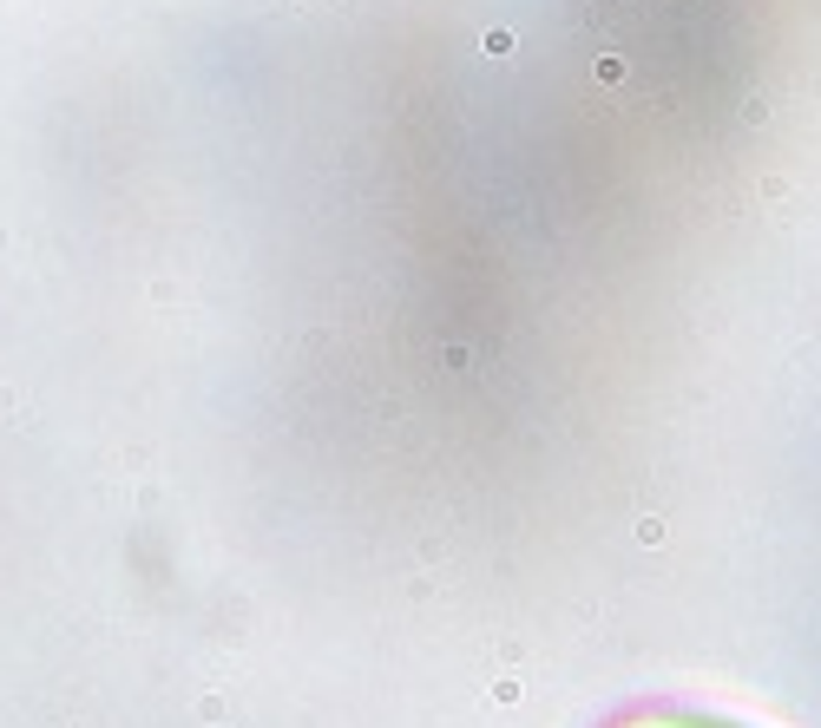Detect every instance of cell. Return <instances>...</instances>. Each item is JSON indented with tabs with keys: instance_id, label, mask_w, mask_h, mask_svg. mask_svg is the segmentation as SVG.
<instances>
[{
	"instance_id": "1",
	"label": "cell",
	"mask_w": 821,
	"mask_h": 728,
	"mask_svg": "<svg viewBox=\"0 0 821 728\" xmlns=\"http://www.w3.org/2000/svg\"><path fill=\"white\" fill-rule=\"evenodd\" d=\"M611 728H743V722H723V715H697V709H644V715H624Z\"/></svg>"
}]
</instances>
